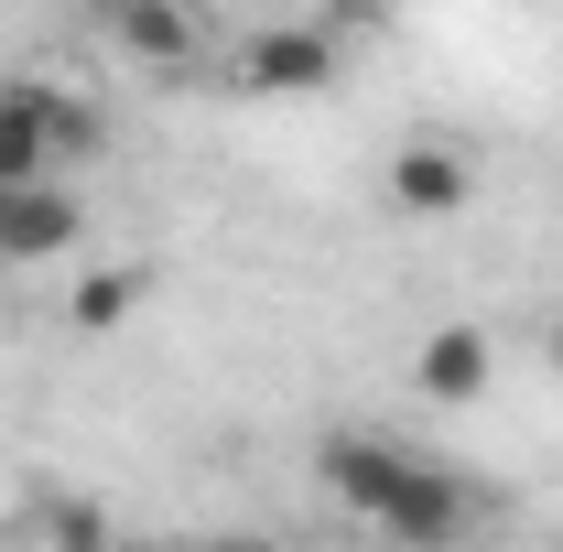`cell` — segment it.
<instances>
[{
  "instance_id": "obj_1",
  "label": "cell",
  "mask_w": 563,
  "mask_h": 552,
  "mask_svg": "<svg viewBox=\"0 0 563 552\" xmlns=\"http://www.w3.org/2000/svg\"><path fill=\"white\" fill-rule=\"evenodd\" d=\"M98 152V109L44 87V76H11L0 87V185H55V163Z\"/></svg>"
},
{
  "instance_id": "obj_2",
  "label": "cell",
  "mask_w": 563,
  "mask_h": 552,
  "mask_svg": "<svg viewBox=\"0 0 563 552\" xmlns=\"http://www.w3.org/2000/svg\"><path fill=\"white\" fill-rule=\"evenodd\" d=\"M336 66H347V55H336L325 22H272V33L239 44V87H261V98H325Z\"/></svg>"
},
{
  "instance_id": "obj_3",
  "label": "cell",
  "mask_w": 563,
  "mask_h": 552,
  "mask_svg": "<svg viewBox=\"0 0 563 552\" xmlns=\"http://www.w3.org/2000/svg\"><path fill=\"white\" fill-rule=\"evenodd\" d=\"M412 466H422V455H401L390 433H325V444H314V477H325V498H336V509H357L368 531H379V509L401 498V477H412Z\"/></svg>"
},
{
  "instance_id": "obj_4",
  "label": "cell",
  "mask_w": 563,
  "mask_h": 552,
  "mask_svg": "<svg viewBox=\"0 0 563 552\" xmlns=\"http://www.w3.org/2000/svg\"><path fill=\"white\" fill-rule=\"evenodd\" d=\"M379 531H390L401 552H455L466 531H477V498H466V477H455V466H412V477H401V498L379 509Z\"/></svg>"
},
{
  "instance_id": "obj_5",
  "label": "cell",
  "mask_w": 563,
  "mask_h": 552,
  "mask_svg": "<svg viewBox=\"0 0 563 552\" xmlns=\"http://www.w3.org/2000/svg\"><path fill=\"white\" fill-rule=\"evenodd\" d=\"M466 196H477V163H466L444 131H412L401 152H390V207L401 217H466Z\"/></svg>"
},
{
  "instance_id": "obj_6",
  "label": "cell",
  "mask_w": 563,
  "mask_h": 552,
  "mask_svg": "<svg viewBox=\"0 0 563 552\" xmlns=\"http://www.w3.org/2000/svg\"><path fill=\"white\" fill-rule=\"evenodd\" d=\"M76 196L66 185H0V261H55V250H76Z\"/></svg>"
},
{
  "instance_id": "obj_7",
  "label": "cell",
  "mask_w": 563,
  "mask_h": 552,
  "mask_svg": "<svg viewBox=\"0 0 563 552\" xmlns=\"http://www.w3.org/2000/svg\"><path fill=\"white\" fill-rule=\"evenodd\" d=\"M412 379H422V401H488V379H498L488 325H433L412 346Z\"/></svg>"
},
{
  "instance_id": "obj_8",
  "label": "cell",
  "mask_w": 563,
  "mask_h": 552,
  "mask_svg": "<svg viewBox=\"0 0 563 552\" xmlns=\"http://www.w3.org/2000/svg\"><path fill=\"white\" fill-rule=\"evenodd\" d=\"M109 33L131 44L141 66H174V55H196V11H185V0H109Z\"/></svg>"
},
{
  "instance_id": "obj_9",
  "label": "cell",
  "mask_w": 563,
  "mask_h": 552,
  "mask_svg": "<svg viewBox=\"0 0 563 552\" xmlns=\"http://www.w3.org/2000/svg\"><path fill=\"white\" fill-rule=\"evenodd\" d=\"M131 314H141V272H131V261H109V272H87L66 292V325H76V336H109V325H131Z\"/></svg>"
},
{
  "instance_id": "obj_10",
  "label": "cell",
  "mask_w": 563,
  "mask_h": 552,
  "mask_svg": "<svg viewBox=\"0 0 563 552\" xmlns=\"http://www.w3.org/2000/svg\"><path fill=\"white\" fill-rule=\"evenodd\" d=\"M33 509H44V542H55V552H109V520H98L76 487H44Z\"/></svg>"
},
{
  "instance_id": "obj_11",
  "label": "cell",
  "mask_w": 563,
  "mask_h": 552,
  "mask_svg": "<svg viewBox=\"0 0 563 552\" xmlns=\"http://www.w3.org/2000/svg\"><path fill=\"white\" fill-rule=\"evenodd\" d=\"M379 11H390V0H303V22H325V33H336V22H379Z\"/></svg>"
},
{
  "instance_id": "obj_12",
  "label": "cell",
  "mask_w": 563,
  "mask_h": 552,
  "mask_svg": "<svg viewBox=\"0 0 563 552\" xmlns=\"http://www.w3.org/2000/svg\"><path fill=\"white\" fill-rule=\"evenodd\" d=\"M207 552H272V542H250V531H239V542H207Z\"/></svg>"
},
{
  "instance_id": "obj_13",
  "label": "cell",
  "mask_w": 563,
  "mask_h": 552,
  "mask_svg": "<svg viewBox=\"0 0 563 552\" xmlns=\"http://www.w3.org/2000/svg\"><path fill=\"white\" fill-rule=\"evenodd\" d=\"M553 357H563V303H553Z\"/></svg>"
},
{
  "instance_id": "obj_14",
  "label": "cell",
  "mask_w": 563,
  "mask_h": 552,
  "mask_svg": "<svg viewBox=\"0 0 563 552\" xmlns=\"http://www.w3.org/2000/svg\"><path fill=\"white\" fill-rule=\"evenodd\" d=\"M131 552H174V542H131ZM196 552H207V542H196Z\"/></svg>"
}]
</instances>
